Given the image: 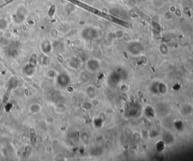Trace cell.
<instances>
[{"label":"cell","instance_id":"obj_1","mask_svg":"<svg viewBox=\"0 0 193 161\" xmlns=\"http://www.w3.org/2000/svg\"><path fill=\"white\" fill-rule=\"evenodd\" d=\"M27 15V11L24 7H19L13 15H12V21L16 24H22Z\"/></svg>","mask_w":193,"mask_h":161},{"label":"cell","instance_id":"obj_2","mask_svg":"<svg viewBox=\"0 0 193 161\" xmlns=\"http://www.w3.org/2000/svg\"><path fill=\"white\" fill-rule=\"evenodd\" d=\"M56 83L60 88H64L69 86L70 84L71 79L70 75L68 74L63 72V73H58L57 78H56Z\"/></svg>","mask_w":193,"mask_h":161},{"label":"cell","instance_id":"obj_3","mask_svg":"<svg viewBox=\"0 0 193 161\" xmlns=\"http://www.w3.org/2000/svg\"><path fill=\"white\" fill-rule=\"evenodd\" d=\"M21 71H22L23 75H24L28 77V78H31V77H33L36 74V66L33 65V64L30 63H27L25 64L23 66Z\"/></svg>","mask_w":193,"mask_h":161},{"label":"cell","instance_id":"obj_4","mask_svg":"<svg viewBox=\"0 0 193 161\" xmlns=\"http://www.w3.org/2000/svg\"><path fill=\"white\" fill-rule=\"evenodd\" d=\"M82 36L83 38L86 40L94 39L97 37V31L94 28L86 27L82 30Z\"/></svg>","mask_w":193,"mask_h":161},{"label":"cell","instance_id":"obj_5","mask_svg":"<svg viewBox=\"0 0 193 161\" xmlns=\"http://www.w3.org/2000/svg\"><path fill=\"white\" fill-rule=\"evenodd\" d=\"M100 68L99 62L97 60L91 59L89 60L86 63V69L90 72H97Z\"/></svg>","mask_w":193,"mask_h":161},{"label":"cell","instance_id":"obj_6","mask_svg":"<svg viewBox=\"0 0 193 161\" xmlns=\"http://www.w3.org/2000/svg\"><path fill=\"white\" fill-rule=\"evenodd\" d=\"M42 110V106L38 102H33L28 106V111L31 115H37L39 114Z\"/></svg>","mask_w":193,"mask_h":161},{"label":"cell","instance_id":"obj_7","mask_svg":"<svg viewBox=\"0 0 193 161\" xmlns=\"http://www.w3.org/2000/svg\"><path fill=\"white\" fill-rule=\"evenodd\" d=\"M41 50L45 54H49L52 50L51 42L48 39H45L44 41H42L41 43Z\"/></svg>","mask_w":193,"mask_h":161},{"label":"cell","instance_id":"obj_8","mask_svg":"<svg viewBox=\"0 0 193 161\" xmlns=\"http://www.w3.org/2000/svg\"><path fill=\"white\" fill-rule=\"evenodd\" d=\"M39 63L41 66L48 68L50 65H51V60L50 57L47 54H44L39 57Z\"/></svg>","mask_w":193,"mask_h":161},{"label":"cell","instance_id":"obj_9","mask_svg":"<svg viewBox=\"0 0 193 161\" xmlns=\"http://www.w3.org/2000/svg\"><path fill=\"white\" fill-rule=\"evenodd\" d=\"M58 75V72L54 69H48V70L46 71V77L50 80L56 79Z\"/></svg>","mask_w":193,"mask_h":161},{"label":"cell","instance_id":"obj_10","mask_svg":"<svg viewBox=\"0 0 193 161\" xmlns=\"http://www.w3.org/2000/svg\"><path fill=\"white\" fill-rule=\"evenodd\" d=\"M69 66H70L71 69H78L80 66L79 60H78L76 57H72L70 59V61H69Z\"/></svg>","mask_w":193,"mask_h":161},{"label":"cell","instance_id":"obj_11","mask_svg":"<svg viewBox=\"0 0 193 161\" xmlns=\"http://www.w3.org/2000/svg\"><path fill=\"white\" fill-rule=\"evenodd\" d=\"M8 27V21L5 18H0V32H5Z\"/></svg>","mask_w":193,"mask_h":161},{"label":"cell","instance_id":"obj_12","mask_svg":"<svg viewBox=\"0 0 193 161\" xmlns=\"http://www.w3.org/2000/svg\"><path fill=\"white\" fill-rule=\"evenodd\" d=\"M28 63H30L33 64L34 66H37V64L39 63V57H37V55L35 54H32V55L30 56V60L28 61Z\"/></svg>","mask_w":193,"mask_h":161},{"label":"cell","instance_id":"obj_13","mask_svg":"<svg viewBox=\"0 0 193 161\" xmlns=\"http://www.w3.org/2000/svg\"><path fill=\"white\" fill-rule=\"evenodd\" d=\"M50 37L53 39H57L59 36V32L58 30L55 28H52L51 30H50Z\"/></svg>","mask_w":193,"mask_h":161},{"label":"cell","instance_id":"obj_14","mask_svg":"<svg viewBox=\"0 0 193 161\" xmlns=\"http://www.w3.org/2000/svg\"><path fill=\"white\" fill-rule=\"evenodd\" d=\"M4 1V2H5V3H8V2H11L12 1V0H3Z\"/></svg>","mask_w":193,"mask_h":161}]
</instances>
